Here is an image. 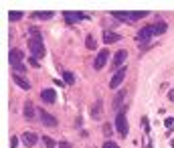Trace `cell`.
Returning a JSON list of instances; mask_svg holds the SVG:
<instances>
[{"label":"cell","instance_id":"cell-8","mask_svg":"<svg viewBox=\"0 0 174 148\" xmlns=\"http://www.w3.org/2000/svg\"><path fill=\"white\" fill-rule=\"evenodd\" d=\"M41 99H43L45 104H55V102H57L55 89H43V91H41Z\"/></svg>","mask_w":174,"mask_h":148},{"label":"cell","instance_id":"cell-25","mask_svg":"<svg viewBox=\"0 0 174 148\" xmlns=\"http://www.w3.org/2000/svg\"><path fill=\"white\" fill-rule=\"evenodd\" d=\"M43 144L47 148H55V146H57V142H55L53 138H49V136H45V138H43Z\"/></svg>","mask_w":174,"mask_h":148},{"label":"cell","instance_id":"cell-32","mask_svg":"<svg viewBox=\"0 0 174 148\" xmlns=\"http://www.w3.org/2000/svg\"><path fill=\"white\" fill-rule=\"evenodd\" d=\"M30 65H33V67H39V61H37V57H30Z\"/></svg>","mask_w":174,"mask_h":148},{"label":"cell","instance_id":"cell-24","mask_svg":"<svg viewBox=\"0 0 174 148\" xmlns=\"http://www.w3.org/2000/svg\"><path fill=\"white\" fill-rule=\"evenodd\" d=\"M34 18H43V20H49V18H53V12H37V14H34Z\"/></svg>","mask_w":174,"mask_h":148},{"label":"cell","instance_id":"cell-12","mask_svg":"<svg viewBox=\"0 0 174 148\" xmlns=\"http://www.w3.org/2000/svg\"><path fill=\"white\" fill-rule=\"evenodd\" d=\"M121 37L117 35V33H111V30H105L103 33V41H105V45H111V43H117Z\"/></svg>","mask_w":174,"mask_h":148},{"label":"cell","instance_id":"cell-14","mask_svg":"<svg viewBox=\"0 0 174 148\" xmlns=\"http://www.w3.org/2000/svg\"><path fill=\"white\" fill-rule=\"evenodd\" d=\"M91 118L93 120H99V118H101V102H97V104L91 108Z\"/></svg>","mask_w":174,"mask_h":148},{"label":"cell","instance_id":"cell-7","mask_svg":"<svg viewBox=\"0 0 174 148\" xmlns=\"http://www.w3.org/2000/svg\"><path fill=\"white\" fill-rule=\"evenodd\" d=\"M63 18L67 25H73V22H79V20L85 18V14H81V12H63Z\"/></svg>","mask_w":174,"mask_h":148},{"label":"cell","instance_id":"cell-1","mask_svg":"<svg viewBox=\"0 0 174 148\" xmlns=\"http://www.w3.org/2000/svg\"><path fill=\"white\" fill-rule=\"evenodd\" d=\"M29 49H30V55L37 57V59L45 57V53H47L43 47V37L34 26H30V33H29Z\"/></svg>","mask_w":174,"mask_h":148},{"label":"cell","instance_id":"cell-18","mask_svg":"<svg viewBox=\"0 0 174 148\" xmlns=\"http://www.w3.org/2000/svg\"><path fill=\"white\" fill-rule=\"evenodd\" d=\"M24 116H26V118H34V106L30 104V102L24 104Z\"/></svg>","mask_w":174,"mask_h":148},{"label":"cell","instance_id":"cell-30","mask_svg":"<svg viewBox=\"0 0 174 148\" xmlns=\"http://www.w3.org/2000/svg\"><path fill=\"white\" fill-rule=\"evenodd\" d=\"M103 148H120L116 142H111V140H107V142H103Z\"/></svg>","mask_w":174,"mask_h":148},{"label":"cell","instance_id":"cell-29","mask_svg":"<svg viewBox=\"0 0 174 148\" xmlns=\"http://www.w3.org/2000/svg\"><path fill=\"white\" fill-rule=\"evenodd\" d=\"M18 142L20 140L16 138V136H12V138H10V148H18Z\"/></svg>","mask_w":174,"mask_h":148},{"label":"cell","instance_id":"cell-10","mask_svg":"<svg viewBox=\"0 0 174 148\" xmlns=\"http://www.w3.org/2000/svg\"><path fill=\"white\" fill-rule=\"evenodd\" d=\"M37 140H39V136H37V134L34 132H24L22 134V142H24V146H34V144H37Z\"/></svg>","mask_w":174,"mask_h":148},{"label":"cell","instance_id":"cell-9","mask_svg":"<svg viewBox=\"0 0 174 148\" xmlns=\"http://www.w3.org/2000/svg\"><path fill=\"white\" fill-rule=\"evenodd\" d=\"M12 81H14L20 89H24V91H26V89H30V81H29V79H24L22 75H18V73L12 75Z\"/></svg>","mask_w":174,"mask_h":148},{"label":"cell","instance_id":"cell-21","mask_svg":"<svg viewBox=\"0 0 174 148\" xmlns=\"http://www.w3.org/2000/svg\"><path fill=\"white\" fill-rule=\"evenodd\" d=\"M63 79H65V83H69V85L75 83V75H73L71 71H63Z\"/></svg>","mask_w":174,"mask_h":148},{"label":"cell","instance_id":"cell-5","mask_svg":"<svg viewBox=\"0 0 174 148\" xmlns=\"http://www.w3.org/2000/svg\"><path fill=\"white\" fill-rule=\"evenodd\" d=\"M107 59H109V51L101 49L99 53H97L95 61H93V67H95V69H103V67H105V63H107Z\"/></svg>","mask_w":174,"mask_h":148},{"label":"cell","instance_id":"cell-13","mask_svg":"<svg viewBox=\"0 0 174 148\" xmlns=\"http://www.w3.org/2000/svg\"><path fill=\"white\" fill-rule=\"evenodd\" d=\"M152 29H154V35H164L168 26H166V22H164V20H158L156 25H152Z\"/></svg>","mask_w":174,"mask_h":148},{"label":"cell","instance_id":"cell-23","mask_svg":"<svg viewBox=\"0 0 174 148\" xmlns=\"http://www.w3.org/2000/svg\"><path fill=\"white\" fill-rule=\"evenodd\" d=\"M8 18L12 20V22H14V20H20L22 18V12H20V10H12V12L8 14Z\"/></svg>","mask_w":174,"mask_h":148},{"label":"cell","instance_id":"cell-33","mask_svg":"<svg viewBox=\"0 0 174 148\" xmlns=\"http://www.w3.org/2000/svg\"><path fill=\"white\" fill-rule=\"evenodd\" d=\"M168 99H170V102H174V89H170V91H168Z\"/></svg>","mask_w":174,"mask_h":148},{"label":"cell","instance_id":"cell-19","mask_svg":"<svg viewBox=\"0 0 174 148\" xmlns=\"http://www.w3.org/2000/svg\"><path fill=\"white\" fill-rule=\"evenodd\" d=\"M124 98H126V91H120V94L116 95V99H113V108L121 110V102H124Z\"/></svg>","mask_w":174,"mask_h":148},{"label":"cell","instance_id":"cell-20","mask_svg":"<svg viewBox=\"0 0 174 148\" xmlns=\"http://www.w3.org/2000/svg\"><path fill=\"white\" fill-rule=\"evenodd\" d=\"M22 59V53H20L18 49H12L10 51V63H14V61H20Z\"/></svg>","mask_w":174,"mask_h":148},{"label":"cell","instance_id":"cell-17","mask_svg":"<svg viewBox=\"0 0 174 148\" xmlns=\"http://www.w3.org/2000/svg\"><path fill=\"white\" fill-rule=\"evenodd\" d=\"M10 65H12V69H14L18 75H22L24 71H26V67H24V63H22V61H14V63H10Z\"/></svg>","mask_w":174,"mask_h":148},{"label":"cell","instance_id":"cell-22","mask_svg":"<svg viewBox=\"0 0 174 148\" xmlns=\"http://www.w3.org/2000/svg\"><path fill=\"white\" fill-rule=\"evenodd\" d=\"M85 47L87 49H95V39H93V35H87V39H85Z\"/></svg>","mask_w":174,"mask_h":148},{"label":"cell","instance_id":"cell-3","mask_svg":"<svg viewBox=\"0 0 174 148\" xmlns=\"http://www.w3.org/2000/svg\"><path fill=\"white\" fill-rule=\"evenodd\" d=\"M128 73V67H121V69H117L116 73L111 75V81H109V87L111 89H117L121 85V81H124V77H126Z\"/></svg>","mask_w":174,"mask_h":148},{"label":"cell","instance_id":"cell-26","mask_svg":"<svg viewBox=\"0 0 174 148\" xmlns=\"http://www.w3.org/2000/svg\"><path fill=\"white\" fill-rule=\"evenodd\" d=\"M142 128H144V132H150V120L146 118V116L142 118Z\"/></svg>","mask_w":174,"mask_h":148},{"label":"cell","instance_id":"cell-31","mask_svg":"<svg viewBox=\"0 0 174 148\" xmlns=\"http://www.w3.org/2000/svg\"><path fill=\"white\" fill-rule=\"evenodd\" d=\"M59 148H73V146L67 142V140H61V142H59Z\"/></svg>","mask_w":174,"mask_h":148},{"label":"cell","instance_id":"cell-15","mask_svg":"<svg viewBox=\"0 0 174 148\" xmlns=\"http://www.w3.org/2000/svg\"><path fill=\"white\" fill-rule=\"evenodd\" d=\"M111 16H113V18H117V20H126V22H132L130 12H111Z\"/></svg>","mask_w":174,"mask_h":148},{"label":"cell","instance_id":"cell-6","mask_svg":"<svg viewBox=\"0 0 174 148\" xmlns=\"http://www.w3.org/2000/svg\"><path fill=\"white\" fill-rule=\"evenodd\" d=\"M39 114H41V120H43L45 126H49V128H57L59 122H57V118H55V116H51L47 110H39Z\"/></svg>","mask_w":174,"mask_h":148},{"label":"cell","instance_id":"cell-28","mask_svg":"<svg viewBox=\"0 0 174 148\" xmlns=\"http://www.w3.org/2000/svg\"><path fill=\"white\" fill-rule=\"evenodd\" d=\"M164 126H166L168 130H172V128H174V118H166V120H164Z\"/></svg>","mask_w":174,"mask_h":148},{"label":"cell","instance_id":"cell-2","mask_svg":"<svg viewBox=\"0 0 174 148\" xmlns=\"http://www.w3.org/2000/svg\"><path fill=\"white\" fill-rule=\"evenodd\" d=\"M126 112H128V108H121V110H117V114H116V128H117V134H120L121 138H124V136H128Z\"/></svg>","mask_w":174,"mask_h":148},{"label":"cell","instance_id":"cell-27","mask_svg":"<svg viewBox=\"0 0 174 148\" xmlns=\"http://www.w3.org/2000/svg\"><path fill=\"white\" fill-rule=\"evenodd\" d=\"M111 132H113L111 124H103V134H105V136H111Z\"/></svg>","mask_w":174,"mask_h":148},{"label":"cell","instance_id":"cell-16","mask_svg":"<svg viewBox=\"0 0 174 148\" xmlns=\"http://www.w3.org/2000/svg\"><path fill=\"white\" fill-rule=\"evenodd\" d=\"M148 14H150V12H146V10H134V12H130L132 20H140V18H146Z\"/></svg>","mask_w":174,"mask_h":148},{"label":"cell","instance_id":"cell-11","mask_svg":"<svg viewBox=\"0 0 174 148\" xmlns=\"http://www.w3.org/2000/svg\"><path fill=\"white\" fill-rule=\"evenodd\" d=\"M152 35H154V29H152V25H148V26H144V29H140V30H138V39H140V41H144V43H146L148 39H150Z\"/></svg>","mask_w":174,"mask_h":148},{"label":"cell","instance_id":"cell-4","mask_svg":"<svg viewBox=\"0 0 174 148\" xmlns=\"http://www.w3.org/2000/svg\"><path fill=\"white\" fill-rule=\"evenodd\" d=\"M126 59H128V51H117L116 55H113V61H111V67H113V69H121V67H126Z\"/></svg>","mask_w":174,"mask_h":148}]
</instances>
